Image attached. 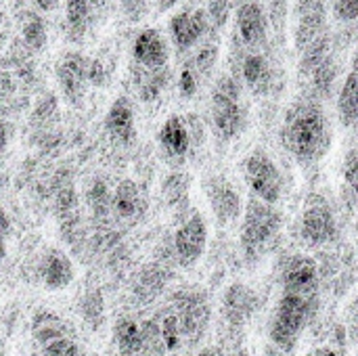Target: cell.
<instances>
[{"mask_svg":"<svg viewBox=\"0 0 358 356\" xmlns=\"http://www.w3.org/2000/svg\"><path fill=\"white\" fill-rule=\"evenodd\" d=\"M59 2L61 0H29V4L36 6L38 10H52V8H57Z\"/></svg>","mask_w":358,"mask_h":356,"instance_id":"cell-45","label":"cell"},{"mask_svg":"<svg viewBox=\"0 0 358 356\" xmlns=\"http://www.w3.org/2000/svg\"><path fill=\"white\" fill-rule=\"evenodd\" d=\"M300 237L310 248H323L338 237V218L329 201L313 193L306 197L302 216H300Z\"/></svg>","mask_w":358,"mask_h":356,"instance_id":"cell-9","label":"cell"},{"mask_svg":"<svg viewBox=\"0 0 358 356\" xmlns=\"http://www.w3.org/2000/svg\"><path fill=\"white\" fill-rule=\"evenodd\" d=\"M31 336L34 340L44 346L57 338H63V336H71L69 332V325L52 311H38L31 319Z\"/></svg>","mask_w":358,"mask_h":356,"instance_id":"cell-28","label":"cell"},{"mask_svg":"<svg viewBox=\"0 0 358 356\" xmlns=\"http://www.w3.org/2000/svg\"><path fill=\"white\" fill-rule=\"evenodd\" d=\"M340 23L358 21V0H327Z\"/></svg>","mask_w":358,"mask_h":356,"instance_id":"cell-40","label":"cell"},{"mask_svg":"<svg viewBox=\"0 0 358 356\" xmlns=\"http://www.w3.org/2000/svg\"><path fill=\"white\" fill-rule=\"evenodd\" d=\"M306 356H340L331 346H317V348H313L310 353Z\"/></svg>","mask_w":358,"mask_h":356,"instance_id":"cell-47","label":"cell"},{"mask_svg":"<svg viewBox=\"0 0 358 356\" xmlns=\"http://www.w3.org/2000/svg\"><path fill=\"white\" fill-rule=\"evenodd\" d=\"M206 13H208V19H210L212 29L218 34L229 23L231 15L235 13L233 0H210L208 6H206Z\"/></svg>","mask_w":358,"mask_h":356,"instance_id":"cell-36","label":"cell"},{"mask_svg":"<svg viewBox=\"0 0 358 356\" xmlns=\"http://www.w3.org/2000/svg\"><path fill=\"white\" fill-rule=\"evenodd\" d=\"M180 0H159V10H168V8H172L174 4H178Z\"/></svg>","mask_w":358,"mask_h":356,"instance_id":"cell-51","label":"cell"},{"mask_svg":"<svg viewBox=\"0 0 358 356\" xmlns=\"http://www.w3.org/2000/svg\"><path fill=\"white\" fill-rule=\"evenodd\" d=\"M195 356H224V350L218 348V346H206V348H201Z\"/></svg>","mask_w":358,"mask_h":356,"instance_id":"cell-48","label":"cell"},{"mask_svg":"<svg viewBox=\"0 0 358 356\" xmlns=\"http://www.w3.org/2000/svg\"><path fill=\"white\" fill-rule=\"evenodd\" d=\"M57 113H59V99H57L52 92H46V94H42V99L36 103L29 122H31L34 126H48V124L52 122V118H57Z\"/></svg>","mask_w":358,"mask_h":356,"instance_id":"cell-35","label":"cell"},{"mask_svg":"<svg viewBox=\"0 0 358 356\" xmlns=\"http://www.w3.org/2000/svg\"><path fill=\"white\" fill-rule=\"evenodd\" d=\"M344 180H346V187L352 191V195L358 199V141L355 143V147L346 153Z\"/></svg>","mask_w":358,"mask_h":356,"instance_id":"cell-39","label":"cell"},{"mask_svg":"<svg viewBox=\"0 0 358 356\" xmlns=\"http://www.w3.org/2000/svg\"><path fill=\"white\" fill-rule=\"evenodd\" d=\"M90 2H92V6H94V8L99 10V8H105V6H109V4H111L113 0H90Z\"/></svg>","mask_w":358,"mask_h":356,"instance_id":"cell-53","label":"cell"},{"mask_svg":"<svg viewBox=\"0 0 358 356\" xmlns=\"http://www.w3.org/2000/svg\"><path fill=\"white\" fill-rule=\"evenodd\" d=\"M281 285L285 294L319 298L321 290V269L315 258L304 254H294L285 260L281 271Z\"/></svg>","mask_w":358,"mask_h":356,"instance_id":"cell-16","label":"cell"},{"mask_svg":"<svg viewBox=\"0 0 358 356\" xmlns=\"http://www.w3.org/2000/svg\"><path fill=\"white\" fill-rule=\"evenodd\" d=\"M132 59L134 65H141L145 69L166 67L170 61V46L164 34L155 27L141 29L132 42Z\"/></svg>","mask_w":358,"mask_h":356,"instance_id":"cell-17","label":"cell"},{"mask_svg":"<svg viewBox=\"0 0 358 356\" xmlns=\"http://www.w3.org/2000/svg\"><path fill=\"white\" fill-rule=\"evenodd\" d=\"M111 199H113V191H111V189L107 187V183L101 180V178H96V180L90 185L88 193H86L88 208L92 210L94 218L101 220V222H107V218L113 216V214H111Z\"/></svg>","mask_w":358,"mask_h":356,"instance_id":"cell-33","label":"cell"},{"mask_svg":"<svg viewBox=\"0 0 358 356\" xmlns=\"http://www.w3.org/2000/svg\"><path fill=\"white\" fill-rule=\"evenodd\" d=\"M203 193L212 208V214L220 227L237 222L243 214V199L237 187L224 174H212L203 180Z\"/></svg>","mask_w":358,"mask_h":356,"instance_id":"cell-15","label":"cell"},{"mask_svg":"<svg viewBox=\"0 0 358 356\" xmlns=\"http://www.w3.org/2000/svg\"><path fill=\"white\" fill-rule=\"evenodd\" d=\"M113 344L120 355L141 356L143 350V334H141V321L132 317H122L113 325Z\"/></svg>","mask_w":358,"mask_h":356,"instance_id":"cell-27","label":"cell"},{"mask_svg":"<svg viewBox=\"0 0 358 356\" xmlns=\"http://www.w3.org/2000/svg\"><path fill=\"white\" fill-rule=\"evenodd\" d=\"M279 138L283 149L304 168L317 166L331 149L334 132L323 101L304 92L285 111Z\"/></svg>","mask_w":358,"mask_h":356,"instance_id":"cell-1","label":"cell"},{"mask_svg":"<svg viewBox=\"0 0 358 356\" xmlns=\"http://www.w3.org/2000/svg\"><path fill=\"white\" fill-rule=\"evenodd\" d=\"M319 0H296L294 2V15L298 17L300 13H304V10H308L310 6H315Z\"/></svg>","mask_w":358,"mask_h":356,"instance_id":"cell-46","label":"cell"},{"mask_svg":"<svg viewBox=\"0 0 358 356\" xmlns=\"http://www.w3.org/2000/svg\"><path fill=\"white\" fill-rule=\"evenodd\" d=\"M153 319L159 325V332H162V338L166 342L168 355L178 353L185 346V338H182V327H180V319L176 315V311L170 304H166L153 315Z\"/></svg>","mask_w":358,"mask_h":356,"instance_id":"cell-30","label":"cell"},{"mask_svg":"<svg viewBox=\"0 0 358 356\" xmlns=\"http://www.w3.org/2000/svg\"><path fill=\"white\" fill-rule=\"evenodd\" d=\"M189 189H191V178L185 172H172L164 178L162 183V195L166 204L178 212H189Z\"/></svg>","mask_w":358,"mask_h":356,"instance_id":"cell-31","label":"cell"},{"mask_svg":"<svg viewBox=\"0 0 358 356\" xmlns=\"http://www.w3.org/2000/svg\"><path fill=\"white\" fill-rule=\"evenodd\" d=\"M325 31H327V0H319L315 6H310L308 10L296 17V29H294L296 50L300 52Z\"/></svg>","mask_w":358,"mask_h":356,"instance_id":"cell-20","label":"cell"},{"mask_svg":"<svg viewBox=\"0 0 358 356\" xmlns=\"http://www.w3.org/2000/svg\"><path fill=\"white\" fill-rule=\"evenodd\" d=\"M0 346H2V340H0Z\"/></svg>","mask_w":358,"mask_h":356,"instance_id":"cell-58","label":"cell"},{"mask_svg":"<svg viewBox=\"0 0 358 356\" xmlns=\"http://www.w3.org/2000/svg\"><path fill=\"white\" fill-rule=\"evenodd\" d=\"M168 304L176 311L180 319L185 346L201 344L212 321V306L208 294L199 287H182L170 296Z\"/></svg>","mask_w":358,"mask_h":356,"instance_id":"cell-7","label":"cell"},{"mask_svg":"<svg viewBox=\"0 0 358 356\" xmlns=\"http://www.w3.org/2000/svg\"><path fill=\"white\" fill-rule=\"evenodd\" d=\"M210 122L222 143L235 141L245 128L243 86L233 73L218 76L210 90Z\"/></svg>","mask_w":358,"mask_h":356,"instance_id":"cell-4","label":"cell"},{"mask_svg":"<svg viewBox=\"0 0 358 356\" xmlns=\"http://www.w3.org/2000/svg\"><path fill=\"white\" fill-rule=\"evenodd\" d=\"M243 178L252 195L266 204L277 206L285 193V174L264 149H254L243 159Z\"/></svg>","mask_w":358,"mask_h":356,"instance_id":"cell-8","label":"cell"},{"mask_svg":"<svg viewBox=\"0 0 358 356\" xmlns=\"http://www.w3.org/2000/svg\"><path fill=\"white\" fill-rule=\"evenodd\" d=\"M208 237H210V231H208V222H206L203 214L197 210L189 212V216L178 225V229L172 237L176 264L182 269L195 266L201 260V256L206 254Z\"/></svg>","mask_w":358,"mask_h":356,"instance_id":"cell-10","label":"cell"},{"mask_svg":"<svg viewBox=\"0 0 358 356\" xmlns=\"http://www.w3.org/2000/svg\"><path fill=\"white\" fill-rule=\"evenodd\" d=\"M268 27H271V19L260 0H237L235 42L248 48H266Z\"/></svg>","mask_w":358,"mask_h":356,"instance_id":"cell-13","label":"cell"},{"mask_svg":"<svg viewBox=\"0 0 358 356\" xmlns=\"http://www.w3.org/2000/svg\"><path fill=\"white\" fill-rule=\"evenodd\" d=\"M283 229V214L277 206L266 204L252 195V199L243 206L241 214V231L239 245L241 254L248 262H258L277 241Z\"/></svg>","mask_w":358,"mask_h":356,"instance_id":"cell-2","label":"cell"},{"mask_svg":"<svg viewBox=\"0 0 358 356\" xmlns=\"http://www.w3.org/2000/svg\"><path fill=\"white\" fill-rule=\"evenodd\" d=\"M168 31H170V40H172L174 48L180 55L191 52L206 38L216 36V31L210 25L206 8H185V10H178L176 15H172V19L168 23Z\"/></svg>","mask_w":358,"mask_h":356,"instance_id":"cell-14","label":"cell"},{"mask_svg":"<svg viewBox=\"0 0 358 356\" xmlns=\"http://www.w3.org/2000/svg\"><path fill=\"white\" fill-rule=\"evenodd\" d=\"M262 356H285V353H283L281 348H277L275 344H268V346L264 348V355Z\"/></svg>","mask_w":358,"mask_h":356,"instance_id":"cell-49","label":"cell"},{"mask_svg":"<svg viewBox=\"0 0 358 356\" xmlns=\"http://www.w3.org/2000/svg\"><path fill=\"white\" fill-rule=\"evenodd\" d=\"M201 86H203V82L199 80V76L185 63L180 73H178V92H180V97L182 99H193Z\"/></svg>","mask_w":358,"mask_h":356,"instance_id":"cell-38","label":"cell"},{"mask_svg":"<svg viewBox=\"0 0 358 356\" xmlns=\"http://www.w3.org/2000/svg\"><path fill=\"white\" fill-rule=\"evenodd\" d=\"M203 136L206 130L197 115H170L157 132V145L170 166H180L203 143Z\"/></svg>","mask_w":358,"mask_h":356,"instance_id":"cell-6","label":"cell"},{"mask_svg":"<svg viewBox=\"0 0 358 356\" xmlns=\"http://www.w3.org/2000/svg\"><path fill=\"white\" fill-rule=\"evenodd\" d=\"M134 84H136V92H138V99L143 103H155L164 90L168 88L170 84V69L168 65L166 67H157V69H145L141 65H134Z\"/></svg>","mask_w":358,"mask_h":356,"instance_id":"cell-23","label":"cell"},{"mask_svg":"<svg viewBox=\"0 0 358 356\" xmlns=\"http://www.w3.org/2000/svg\"><path fill=\"white\" fill-rule=\"evenodd\" d=\"M10 138H13V126L6 120L0 118V153L8 147Z\"/></svg>","mask_w":358,"mask_h":356,"instance_id":"cell-43","label":"cell"},{"mask_svg":"<svg viewBox=\"0 0 358 356\" xmlns=\"http://www.w3.org/2000/svg\"><path fill=\"white\" fill-rule=\"evenodd\" d=\"M350 71H352V73H357V76H358V48L355 50L352 59H350Z\"/></svg>","mask_w":358,"mask_h":356,"instance_id":"cell-52","label":"cell"},{"mask_svg":"<svg viewBox=\"0 0 358 356\" xmlns=\"http://www.w3.org/2000/svg\"><path fill=\"white\" fill-rule=\"evenodd\" d=\"M57 84L63 99L78 107L92 86V59L78 50L65 52L57 63Z\"/></svg>","mask_w":358,"mask_h":356,"instance_id":"cell-11","label":"cell"},{"mask_svg":"<svg viewBox=\"0 0 358 356\" xmlns=\"http://www.w3.org/2000/svg\"><path fill=\"white\" fill-rule=\"evenodd\" d=\"M145 210H147V201H145L141 187L132 178L120 180L117 187L113 189V199H111L113 218H117L120 222L132 225L143 218Z\"/></svg>","mask_w":358,"mask_h":356,"instance_id":"cell-18","label":"cell"},{"mask_svg":"<svg viewBox=\"0 0 358 356\" xmlns=\"http://www.w3.org/2000/svg\"><path fill=\"white\" fill-rule=\"evenodd\" d=\"M120 8L130 23H138L149 15V0H120Z\"/></svg>","mask_w":358,"mask_h":356,"instance_id":"cell-41","label":"cell"},{"mask_svg":"<svg viewBox=\"0 0 358 356\" xmlns=\"http://www.w3.org/2000/svg\"><path fill=\"white\" fill-rule=\"evenodd\" d=\"M115 356H126V355H120V353H117V355H115Z\"/></svg>","mask_w":358,"mask_h":356,"instance_id":"cell-56","label":"cell"},{"mask_svg":"<svg viewBox=\"0 0 358 356\" xmlns=\"http://www.w3.org/2000/svg\"><path fill=\"white\" fill-rule=\"evenodd\" d=\"M229 356H250V353H248V348H243V346L239 344V346H235V348L229 353Z\"/></svg>","mask_w":358,"mask_h":356,"instance_id":"cell-50","label":"cell"},{"mask_svg":"<svg viewBox=\"0 0 358 356\" xmlns=\"http://www.w3.org/2000/svg\"><path fill=\"white\" fill-rule=\"evenodd\" d=\"M19 31H21V40L23 44L31 50V52H42L46 42H48V27H46V19L36 13V10H21L19 13Z\"/></svg>","mask_w":358,"mask_h":356,"instance_id":"cell-26","label":"cell"},{"mask_svg":"<svg viewBox=\"0 0 358 356\" xmlns=\"http://www.w3.org/2000/svg\"><path fill=\"white\" fill-rule=\"evenodd\" d=\"M76 277V269L73 262L69 260V256L61 250H50L42 262H40V279L44 283L46 290H65L71 285Z\"/></svg>","mask_w":358,"mask_h":356,"instance_id":"cell-21","label":"cell"},{"mask_svg":"<svg viewBox=\"0 0 358 356\" xmlns=\"http://www.w3.org/2000/svg\"><path fill=\"white\" fill-rule=\"evenodd\" d=\"M306 84L310 86L306 92L313 94L315 99L319 101H325L329 99L334 92H336V86H338V63H336V57H327L317 69H313L306 78Z\"/></svg>","mask_w":358,"mask_h":356,"instance_id":"cell-24","label":"cell"},{"mask_svg":"<svg viewBox=\"0 0 358 356\" xmlns=\"http://www.w3.org/2000/svg\"><path fill=\"white\" fill-rule=\"evenodd\" d=\"M42 356H82L78 342L71 336L57 338L42 346Z\"/></svg>","mask_w":358,"mask_h":356,"instance_id":"cell-37","label":"cell"},{"mask_svg":"<svg viewBox=\"0 0 358 356\" xmlns=\"http://www.w3.org/2000/svg\"><path fill=\"white\" fill-rule=\"evenodd\" d=\"M141 334H143V350L141 356H166L168 348L162 338L159 325L153 317L141 321Z\"/></svg>","mask_w":358,"mask_h":356,"instance_id":"cell-34","label":"cell"},{"mask_svg":"<svg viewBox=\"0 0 358 356\" xmlns=\"http://www.w3.org/2000/svg\"><path fill=\"white\" fill-rule=\"evenodd\" d=\"M17 84H19V78L15 71L10 69H4L0 67V103L4 101H10L17 92Z\"/></svg>","mask_w":358,"mask_h":356,"instance_id":"cell-42","label":"cell"},{"mask_svg":"<svg viewBox=\"0 0 358 356\" xmlns=\"http://www.w3.org/2000/svg\"><path fill=\"white\" fill-rule=\"evenodd\" d=\"M338 118L344 128H358V76L352 71L338 88Z\"/></svg>","mask_w":358,"mask_h":356,"instance_id":"cell-25","label":"cell"},{"mask_svg":"<svg viewBox=\"0 0 358 356\" xmlns=\"http://www.w3.org/2000/svg\"><path fill=\"white\" fill-rule=\"evenodd\" d=\"M4 42H6V36H4V31H2V27H0V52H2V48H4Z\"/></svg>","mask_w":358,"mask_h":356,"instance_id":"cell-55","label":"cell"},{"mask_svg":"<svg viewBox=\"0 0 358 356\" xmlns=\"http://www.w3.org/2000/svg\"><path fill=\"white\" fill-rule=\"evenodd\" d=\"M6 256V243H4V237L0 235V260Z\"/></svg>","mask_w":358,"mask_h":356,"instance_id":"cell-54","label":"cell"},{"mask_svg":"<svg viewBox=\"0 0 358 356\" xmlns=\"http://www.w3.org/2000/svg\"><path fill=\"white\" fill-rule=\"evenodd\" d=\"M357 356H358V346H357Z\"/></svg>","mask_w":358,"mask_h":356,"instance_id":"cell-57","label":"cell"},{"mask_svg":"<svg viewBox=\"0 0 358 356\" xmlns=\"http://www.w3.org/2000/svg\"><path fill=\"white\" fill-rule=\"evenodd\" d=\"M258 311V294L245 283H233L222 294L220 315L229 340H237Z\"/></svg>","mask_w":358,"mask_h":356,"instance_id":"cell-12","label":"cell"},{"mask_svg":"<svg viewBox=\"0 0 358 356\" xmlns=\"http://www.w3.org/2000/svg\"><path fill=\"white\" fill-rule=\"evenodd\" d=\"M231 65L233 76L241 82V86H245L254 94L264 97L275 92L279 69L275 67L266 48H248L235 42L231 50Z\"/></svg>","mask_w":358,"mask_h":356,"instance_id":"cell-5","label":"cell"},{"mask_svg":"<svg viewBox=\"0 0 358 356\" xmlns=\"http://www.w3.org/2000/svg\"><path fill=\"white\" fill-rule=\"evenodd\" d=\"M168 277H170V273L162 262H153V264L145 266L136 275V281H134V287H132L134 300L138 304L153 302L164 292V287L168 285Z\"/></svg>","mask_w":358,"mask_h":356,"instance_id":"cell-22","label":"cell"},{"mask_svg":"<svg viewBox=\"0 0 358 356\" xmlns=\"http://www.w3.org/2000/svg\"><path fill=\"white\" fill-rule=\"evenodd\" d=\"M105 130L120 145H130L134 141L136 120H134V107L128 97H117L111 103L105 115Z\"/></svg>","mask_w":358,"mask_h":356,"instance_id":"cell-19","label":"cell"},{"mask_svg":"<svg viewBox=\"0 0 358 356\" xmlns=\"http://www.w3.org/2000/svg\"><path fill=\"white\" fill-rule=\"evenodd\" d=\"M80 317L84 319V323L92 332H96L103 325V321H105V298H103V292L99 287H92L82 296Z\"/></svg>","mask_w":358,"mask_h":356,"instance_id":"cell-32","label":"cell"},{"mask_svg":"<svg viewBox=\"0 0 358 356\" xmlns=\"http://www.w3.org/2000/svg\"><path fill=\"white\" fill-rule=\"evenodd\" d=\"M319 298H306L296 294H281L273 317L268 321V340L277 348H281L285 355L292 353L304 329L310 325V321L319 313Z\"/></svg>","mask_w":358,"mask_h":356,"instance_id":"cell-3","label":"cell"},{"mask_svg":"<svg viewBox=\"0 0 358 356\" xmlns=\"http://www.w3.org/2000/svg\"><path fill=\"white\" fill-rule=\"evenodd\" d=\"M8 233H10V218H8L6 210L0 206V235H2V237H6Z\"/></svg>","mask_w":358,"mask_h":356,"instance_id":"cell-44","label":"cell"},{"mask_svg":"<svg viewBox=\"0 0 358 356\" xmlns=\"http://www.w3.org/2000/svg\"><path fill=\"white\" fill-rule=\"evenodd\" d=\"M94 6L90 0H65V25L71 40H82L92 23Z\"/></svg>","mask_w":358,"mask_h":356,"instance_id":"cell-29","label":"cell"}]
</instances>
